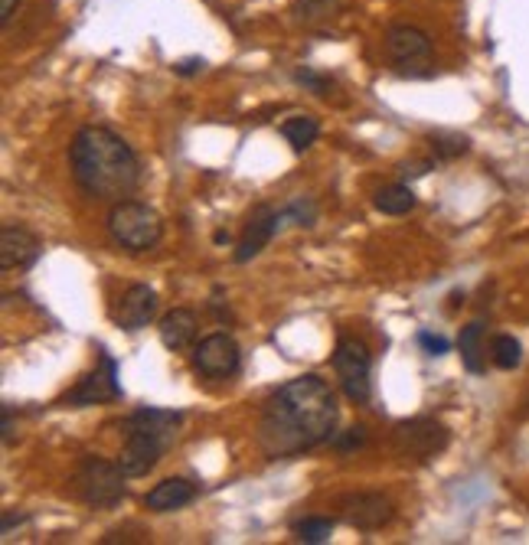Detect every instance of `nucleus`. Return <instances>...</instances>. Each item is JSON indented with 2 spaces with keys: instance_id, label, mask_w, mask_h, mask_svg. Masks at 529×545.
Segmentation results:
<instances>
[{
  "instance_id": "nucleus-22",
  "label": "nucleus",
  "mask_w": 529,
  "mask_h": 545,
  "mask_svg": "<svg viewBox=\"0 0 529 545\" xmlns=\"http://www.w3.org/2000/svg\"><path fill=\"white\" fill-rule=\"evenodd\" d=\"M432 151L438 160H454V157H461L471 151V141L464 138V134H445V131H438L432 134Z\"/></svg>"
},
{
  "instance_id": "nucleus-18",
  "label": "nucleus",
  "mask_w": 529,
  "mask_h": 545,
  "mask_svg": "<svg viewBox=\"0 0 529 545\" xmlns=\"http://www.w3.org/2000/svg\"><path fill=\"white\" fill-rule=\"evenodd\" d=\"M481 343H484V324L481 320H474V324H467L458 337L461 359H464L467 373H474V376L484 373V346Z\"/></svg>"
},
{
  "instance_id": "nucleus-2",
  "label": "nucleus",
  "mask_w": 529,
  "mask_h": 545,
  "mask_svg": "<svg viewBox=\"0 0 529 545\" xmlns=\"http://www.w3.org/2000/svg\"><path fill=\"white\" fill-rule=\"evenodd\" d=\"M69 167L72 180L92 200H128L141 183V160L138 154L118 138L115 131L89 125L82 128L69 144Z\"/></svg>"
},
{
  "instance_id": "nucleus-29",
  "label": "nucleus",
  "mask_w": 529,
  "mask_h": 545,
  "mask_svg": "<svg viewBox=\"0 0 529 545\" xmlns=\"http://www.w3.org/2000/svg\"><path fill=\"white\" fill-rule=\"evenodd\" d=\"M206 69V59L200 56H190V59H180V63H174V72L177 76H196V72Z\"/></svg>"
},
{
  "instance_id": "nucleus-25",
  "label": "nucleus",
  "mask_w": 529,
  "mask_h": 545,
  "mask_svg": "<svg viewBox=\"0 0 529 545\" xmlns=\"http://www.w3.org/2000/svg\"><path fill=\"white\" fill-rule=\"evenodd\" d=\"M347 4V0H298V7H294V14H298L301 20H321V17H330L337 14V10Z\"/></svg>"
},
{
  "instance_id": "nucleus-34",
  "label": "nucleus",
  "mask_w": 529,
  "mask_h": 545,
  "mask_svg": "<svg viewBox=\"0 0 529 545\" xmlns=\"http://www.w3.org/2000/svg\"><path fill=\"white\" fill-rule=\"evenodd\" d=\"M213 239H216V245H229V232H216Z\"/></svg>"
},
{
  "instance_id": "nucleus-23",
  "label": "nucleus",
  "mask_w": 529,
  "mask_h": 545,
  "mask_svg": "<svg viewBox=\"0 0 529 545\" xmlns=\"http://www.w3.org/2000/svg\"><path fill=\"white\" fill-rule=\"evenodd\" d=\"M490 353H494V363L500 369H516V366H520V359H523V346L516 337H510V333H500Z\"/></svg>"
},
{
  "instance_id": "nucleus-28",
  "label": "nucleus",
  "mask_w": 529,
  "mask_h": 545,
  "mask_svg": "<svg viewBox=\"0 0 529 545\" xmlns=\"http://www.w3.org/2000/svg\"><path fill=\"white\" fill-rule=\"evenodd\" d=\"M418 343L425 346L428 350V356H445L448 350H451V343L441 337V333H432V330H422L418 333Z\"/></svg>"
},
{
  "instance_id": "nucleus-10",
  "label": "nucleus",
  "mask_w": 529,
  "mask_h": 545,
  "mask_svg": "<svg viewBox=\"0 0 529 545\" xmlns=\"http://www.w3.org/2000/svg\"><path fill=\"white\" fill-rule=\"evenodd\" d=\"M288 222H285V213L275 206H268V203H258L249 219H245V229H242V239L236 245V262L245 265V262H252V258H258L265 252V245L275 239V235L285 229Z\"/></svg>"
},
{
  "instance_id": "nucleus-8",
  "label": "nucleus",
  "mask_w": 529,
  "mask_h": 545,
  "mask_svg": "<svg viewBox=\"0 0 529 545\" xmlns=\"http://www.w3.org/2000/svg\"><path fill=\"white\" fill-rule=\"evenodd\" d=\"M193 366H196V373H200V376L223 382V379H232L239 373L242 350H239V343L229 337V333H209V337H203L200 343H196Z\"/></svg>"
},
{
  "instance_id": "nucleus-15",
  "label": "nucleus",
  "mask_w": 529,
  "mask_h": 545,
  "mask_svg": "<svg viewBox=\"0 0 529 545\" xmlns=\"http://www.w3.org/2000/svg\"><path fill=\"white\" fill-rule=\"evenodd\" d=\"M183 425V415L180 412H170V408H138L125 418V435L128 431H144V435H154V438H164L167 444H174L177 431Z\"/></svg>"
},
{
  "instance_id": "nucleus-3",
  "label": "nucleus",
  "mask_w": 529,
  "mask_h": 545,
  "mask_svg": "<svg viewBox=\"0 0 529 545\" xmlns=\"http://www.w3.org/2000/svg\"><path fill=\"white\" fill-rule=\"evenodd\" d=\"M108 232L125 252H151L164 239V219L141 200H118L108 209Z\"/></svg>"
},
{
  "instance_id": "nucleus-6",
  "label": "nucleus",
  "mask_w": 529,
  "mask_h": 545,
  "mask_svg": "<svg viewBox=\"0 0 529 545\" xmlns=\"http://www.w3.org/2000/svg\"><path fill=\"white\" fill-rule=\"evenodd\" d=\"M386 56L402 76H428L432 66V36L412 23H396L386 30Z\"/></svg>"
},
{
  "instance_id": "nucleus-12",
  "label": "nucleus",
  "mask_w": 529,
  "mask_h": 545,
  "mask_svg": "<svg viewBox=\"0 0 529 545\" xmlns=\"http://www.w3.org/2000/svg\"><path fill=\"white\" fill-rule=\"evenodd\" d=\"M157 291L147 284H128L112 307V320L121 330H144L157 314Z\"/></svg>"
},
{
  "instance_id": "nucleus-13",
  "label": "nucleus",
  "mask_w": 529,
  "mask_h": 545,
  "mask_svg": "<svg viewBox=\"0 0 529 545\" xmlns=\"http://www.w3.org/2000/svg\"><path fill=\"white\" fill-rule=\"evenodd\" d=\"M43 252L40 235L33 229L20 226V222H7L0 229V268L14 271V268H30Z\"/></svg>"
},
{
  "instance_id": "nucleus-27",
  "label": "nucleus",
  "mask_w": 529,
  "mask_h": 545,
  "mask_svg": "<svg viewBox=\"0 0 529 545\" xmlns=\"http://www.w3.org/2000/svg\"><path fill=\"white\" fill-rule=\"evenodd\" d=\"M334 448L340 454H350V451H360L366 444V428H350V431H340V435H334Z\"/></svg>"
},
{
  "instance_id": "nucleus-24",
  "label": "nucleus",
  "mask_w": 529,
  "mask_h": 545,
  "mask_svg": "<svg viewBox=\"0 0 529 545\" xmlns=\"http://www.w3.org/2000/svg\"><path fill=\"white\" fill-rule=\"evenodd\" d=\"M281 213H285V222H294V226H301V229H311L317 222V206H314V200H307V196H298L294 203L281 206Z\"/></svg>"
},
{
  "instance_id": "nucleus-9",
  "label": "nucleus",
  "mask_w": 529,
  "mask_h": 545,
  "mask_svg": "<svg viewBox=\"0 0 529 545\" xmlns=\"http://www.w3.org/2000/svg\"><path fill=\"white\" fill-rule=\"evenodd\" d=\"M340 519L360 532H376L392 523L396 516V506L386 497V493H373V490H360V493H347L340 500Z\"/></svg>"
},
{
  "instance_id": "nucleus-7",
  "label": "nucleus",
  "mask_w": 529,
  "mask_h": 545,
  "mask_svg": "<svg viewBox=\"0 0 529 545\" xmlns=\"http://www.w3.org/2000/svg\"><path fill=\"white\" fill-rule=\"evenodd\" d=\"M392 441H396V451L402 457L425 464L448 448L451 435H448V428L435 418H409V421H402V425H396Z\"/></svg>"
},
{
  "instance_id": "nucleus-30",
  "label": "nucleus",
  "mask_w": 529,
  "mask_h": 545,
  "mask_svg": "<svg viewBox=\"0 0 529 545\" xmlns=\"http://www.w3.org/2000/svg\"><path fill=\"white\" fill-rule=\"evenodd\" d=\"M27 513H4V519H0V532H4V536H10V529H14V526H23V523H27Z\"/></svg>"
},
{
  "instance_id": "nucleus-32",
  "label": "nucleus",
  "mask_w": 529,
  "mask_h": 545,
  "mask_svg": "<svg viewBox=\"0 0 529 545\" xmlns=\"http://www.w3.org/2000/svg\"><path fill=\"white\" fill-rule=\"evenodd\" d=\"M428 170H432V160H418V164H412V167H409V164L402 167L405 177H425Z\"/></svg>"
},
{
  "instance_id": "nucleus-14",
  "label": "nucleus",
  "mask_w": 529,
  "mask_h": 545,
  "mask_svg": "<svg viewBox=\"0 0 529 545\" xmlns=\"http://www.w3.org/2000/svg\"><path fill=\"white\" fill-rule=\"evenodd\" d=\"M170 444L164 438L144 435V431H128L125 435V448L118 454V464L128 477H144L157 467V461L164 457Z\"/></svg>"
},
{
  "instance_id": "nucleus-31",
  "label": "nucleus",
  "mask_w": 529,
  "mask_h": 545,
  "mask_svg": "<svg viewBox=\"0 0 529 545\" xmlns=\"http://www.w3.org/2000/svg\"><path fill=\"white\" fill-rule=\"evenodd\" d=\"M17 7H20V0H0V23H7L14 20V14H17Z\"/></svg>"
},
{
  "instance_id": "nucleus-5",
  "label": "nucleus",
  "mask_w": 529,
  "mask_h": 545,
  "mask_svg": "<svg viewBox=\"0 0 529 545\" xmlns=\"http://www.w3.org/2000/svg\"><path fill=\"white\" fill-rule=\"evenodd\" d=\"M330 363L337 369V379L343 392H347V399L366 405L369 395H373V353H369V346L356 337H340Z\"/></svg>"
},
{
  "instance_id": "nucleus-17",
  "label": "nucleus",
  "mask_w": 529,
  "mask_h": 545,
  "mask_svg": "<svg viewBox=\"0 0 529 545\" xmlns=\"http://www.w3.org/2000/svg\"><path fill=\"white\" fill-rule=\"evenodd\" d=\"M157 333H161V343L167 346L170 353H180L187 350L196 337V314L190 307H174V311H167L161 317V324H157Z\"/></svg>"
},
{
  "instance_id": "nucleus-21",
  "label": "nucleus",
  "mask_w": 529,
  "mask_h": 545,
  "mask_svg": "<svg viewBox=\"0 0 529 545\" xmlns=\"http://www.w3.org/2000/svg\"><path fill=\"white\" fill-rule=\"evenodd\" d=\"M330 536H334V519H327V516H307L294 523V539L298 542L324 545V542H330Z\"/></svg>"
},
{
  "instance_id": "nucleus-4",
  "label": "nucleus",
  "mask_w": 529,
  "mask_h": 545,
  "mask_svg": "<svg viewBox=\"0 0 529 545\" xmlns=\"http://www.w3.org/2000/svg\"><path fill=\"white\" fill-rule=\"evenodd\" d=\"M125 480L128 474L121 470V464H112L105 461V457H82V464L76 470V477H72V490H76V497L92 506V510H112L121 500H125Z\"/></svg>"
},
{
  "instance_id": "nucleus-20",
  "label": "nucleus",
  "mask_w": 529,
  "mask_h": 545,
  "mask_svg": "<svg viewBox=\"0 0 529 545\" xmlns=\"http://www.w3.org/2000/svg\"><path fill=\"white\" fill-rule=\"evenodd\" d=\"M376 209L386 216H405L415 209V193L412 187H405V183H392V187H383L376 193Z\"/></svg>"
},
{
  "instance_id": "nucleus-19",
  "label": "nucleus",
  "mask_w": 529,
  "mask_h": 545,
  "mask_svg": "<svg viewBox=\"0 0 529 545\" xmlns=\"http://www.w3.org/2000/svg\"><path fill=\"white\" fill-rule=\"evenodd\" d=\"M281 134H285V141L291 144L294 154H304L307 147L317 141V134H321V121L314 115H294L281 125Z\"/></svg>"
},
{
  "instance_id": "nucleus-33",
  "label": "nucleus",
  "mask_w": 529,
  "mask_h": 545,
  "mask_svg": "<svg viewBox=\"0 0 529 545\" xmlns=\"http://www.w3.org/2000/svg\"><path fill=\"white\" fill-rule=\"evenodd\" d=\"M14 441V415H10V405H4V444Z\"/></svg>"
},
{
  "instance_id": "nucleus-1",
  "label": "nucleus",
  "mask_w": 529,
  "mask_h": 545,
  "mask_svg": "<svg viewBox=\"0 0 529 545\" xmlns=\"http://www.w3.org/2000/svg\"><path fill=\"white\" fill-rule=\"evenodd\" d=\"M337 399L321 376L307 373L278 386L258 418V448L272 461L294 457L337 435Z\"/></svg>"
},
{
  "instance_id": "nucleus-26",
  "label": "nucleus",
  "mask_w": 529,
  "mask_h": 545,
  "mask_svg": "<svg viewBox=\"0 0 529 545\" xmlns=\"http://www.w3.org/2000/svg\"><path fill=\"white\" fill-rule=\"evenodd\" d=\"M294 79H298L304 89H311L314 95H321V98H327L330 89H334V82H330L327 76H321V72H314V69H298V72H294Z\"/></svg>"
},
{
  "instance_id": "nucleus-16",
  "label": "nucleus",
  "mask_w": 529,
  "mask_h": 545,
  "mask_svg": "<svg viewBox=\"0 0 529 545\" xmlns=\"http://www.w3.org/2000/svg\"><path fill=\"white\" fill-rule=\"evenodd\" d=\"M193 500H196V483L183 477H167L157 483L154 490H147L144 506L151 513H174V510H183V506H190Z\"/></svg>"
},
{
  "instance_id": "nucleus-11",
  "label": "nucleus",
  "mask_w": 529,
  "mask_h": 545,
  "mask_svg": "<svg viewBox=\"0 0 529 545\" xmlns=\"http://www.w3.org/2000/svg\"><path fill=\"white\" fill-rule=\"evenodd\" d=\"M102 353V369H95L85 379H79V386L63 395V405L82 408V405H105V402H118L121 399V386H118V363L105 350Z\"/></svg>"
}]
</instances>
